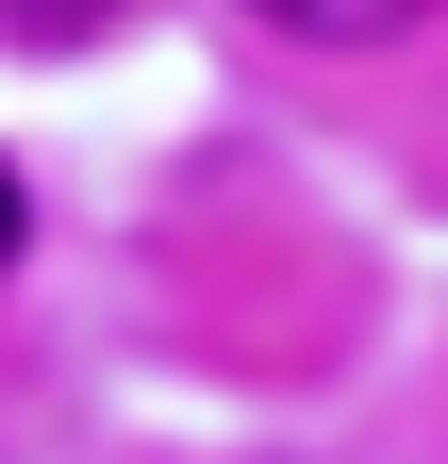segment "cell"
Masks as SVG:
<instances>
[{"instance_id": "obj_2", "label": "cell", "mask_w": 448, "mask_h": 464, "mask_svg": "<svg viewBox=\"0 0 448 464\" xmlns=\"http://www.w3.org/2000/svg\"><path fill=\"white\" fill-rule=\"evenodd\" d=\"M100 17H117V0H0V34H17V50H67V34H100Z\"/></svg>"}, {"instance_id": "obj_3", "label": "cell", "mask_w": 448, "mask_h": 464, "mask_svg": "<svg viewBox=\"0 0 448 464\" xmlns=\"http://www.w3.org/2000/svg\"><path fill=\"white\" fill-rule=\"evenodd\" d=\"M17 232H34V216H17V166H0V266H17Z\"/></svg>"}, {"instance_id": "obj_1", "label": "cell", "mask_w": 448, "mask_h": 464, "mask_svg": "<svg viewBox=\"0 0 448 464\" xmlns=\"http://www.w3.org/2000/svg\"><path fill=\"white\" fill-rule=\"evenodd\" d=\"M266 34H299V50H399L432 0H249Z\"/></svg>"}]
</instances>
